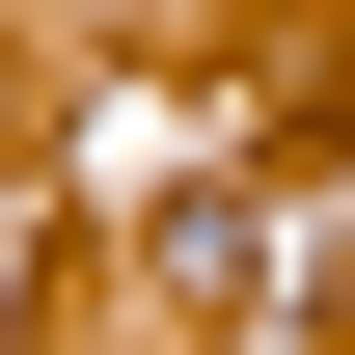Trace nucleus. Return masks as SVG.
Returning a JSON list of instances; mask_svg holds the SVG:
<instances>
[{"mask_svg":"<svg viewBox=\"0 0 355 355\" xmlns=\"http://www.w3.org/2000/svg\"><path fill=\"white\" fill-rule=\"evenodd\" d=\"M0 110H28V55H0Z\"/></svg>","mask_w":355,"mask_h":355,"instance_id":"f257e3e1","label":"nucleus"}]
</instances>
